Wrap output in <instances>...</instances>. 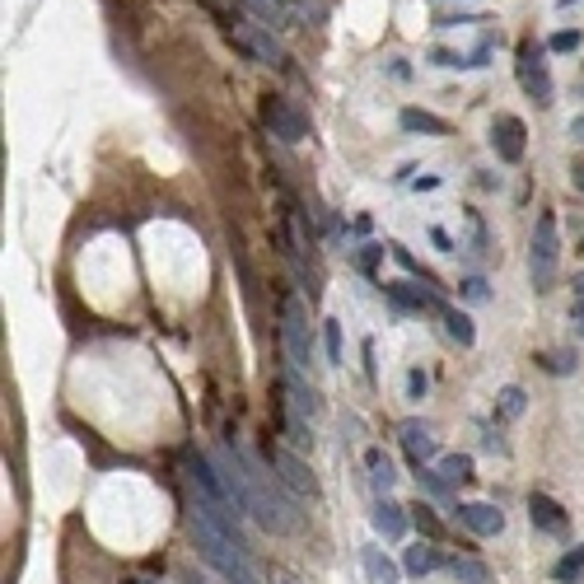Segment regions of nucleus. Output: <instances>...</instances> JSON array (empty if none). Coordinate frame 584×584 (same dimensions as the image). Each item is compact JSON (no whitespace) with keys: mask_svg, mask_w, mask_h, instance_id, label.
Masks as SVG:
<instances>
[{"mask_svg":"<svg viewBox=\"0 0 584 584\" xmlns=\"http://www.w3.org/2000/svg\"><path fill=\"white\" fill-rule=\"evenodd\" d=\"M215 468H220L225 486L234 491L239 510L253 514L267 533L290 538V533H300V528H304V510L295 505V496L281 486V477L262 468V463H257V458L248 454L239 440H229L225 454H215Z\"/></svg>","mask_w":584,"mask_h":584,"instance_id":"nucleus-1","label":"nucleus"},{"mask_svg":"<svg viewBox=\"0 0 584 584\" xmlns=\"http://www.w3.org/2000/svg\"><path fill=\"white\" fill-rule=\"evenodd\" d=\"M187 538H192V552H197L225 584H262V575H257L248 547H243L239 538H229L220 524H211L201 505L187 510Z\"/></svg>","mask_w":584,"mask_h":584,"instance_id":"nucleus-2","label":"nucleus"},{"mask_svg":"<svg viewBox=\"0 0 584 584\" xmlns=\"http://www.w3.org/2000/svg\"><path fill=\"white\" fill-rule=\"evenodd\" d=\"M556 262H561V234H556V215L542 211L538 225H533V239H528V281L538 295H547L556 285Z\"/></svg>","mask_w":584,"mask_h":584,"instance_id":"nucleus-3","label":"nucleus"},{"mask_svg":"<svg viewBox=\"0 0 584 584\" xmlns=\"http://www.w3.org/2000/svg\"><path fill=\"white\" fill-rule=\"evenodd\" d=\"M514 80H519V89H524L528 99L538 103V108H552V71H547V61H542V43H533V38H519V47H514Z\"/></svg>","mask_w":584,"mask_h":584,"instance_id":"nucleus-4","label":"nucleus"},{"mask_svg":"<svg viewBox=\"0 0 584 584\" xmlns=\"http://www.w3.org/2000/svg\"><path fill=\"white\" fill-rule=\"evenodd\" d=\"M281 346H285V365H290V370H309V365H314V332H309V309H304V300H285Z\"/></svg>","mask_w":584,"mask_h":584,"instance_id":"nucleus-5","label":"nucleus"},{"mask_svg":"<svg viewBox=\"0 0 584 584\" xmlns=\"http://www.w3.org/2000/svg\"><path fill=\"white\" fill-rule=\"evenodd\" d=\"M225 38H229L234 52H243V57L257 61V66H285V47L271 38V29L253 24V19H234V24H225Z\"/></svg>","mask_w":584,"mask_h":584,"instance_id":"nucleus-6","label":"nucleus"},{"mask_svg":"<svg viewBox=\"0 0 584 584\" xmlns=\"http://www.w3.org/2000/svg\"><path fill=\"white\" fill-rule=\"evenodd\" d=\"M257 113H262V127H267L276 141H285V145H300L304 136H309V117H304L290 99H281V94H262Z\"/></svg>","mask_w":584,"mask_h":584,"instance_id":"nucleus-7","label":"nucleus"},{"mask_svg":"<svg viewBox=\"0 0 584 584\" xmlns=\"http://www.w3.org/2000/svg\"><path fill=\"white\" fill-rule=\"evenodd\" d=\"M379 290H384V300L393 304L398 314H412V318H421V314H444L440 295H435L430 285H421V281H384Z\"/></svg>","mask_w":584,"mask_h":584,"instance_id":"nucleus-8","label":"nucleus"},{"mask_svg":"<svg viewBox=\"0 0 584 584\" xmlns=\"http://www.w3.org/2000/svg\"><path fill=\"white\" fill-rule=\"evenodd\" d=\"M271 468H276V477H281V486L290 491V496H309L314 500L318 496V477H314V468L304 463L295 449H271Z\"/></svg>","mask_w":584,"mask_h":584,"instance_id":"nucleus-9","label":"nucleus"},{"mask_svg":"<svg viewBox=\"0 0 584 584\" xmlns=\"http://www.w3.org/2000/svg\"><path fill=\"white\" fill-rule=\"evenodd\" d=\"M491 150H496L500 164H524L528 127L514 113H496L491 117Z\"/></svg>","mask_w":584,"mask_h":584,"instance_id":"nucleus-10","label":"nucleus"},{"mask_svg":"<svg viewBox=\"0 0 584 584\" xmlns=\"http://www.w3.org/2000/svg\"><path fill=\"white\" fill-rule=\"evenodd\" d=\"M454 519L468 528L472 538H500V533H505V510L486 505V500H463V505H454Z\"/></svg>","mask_w":584,"mask_h":584,"instance_id":"nucleus-11","label":"nucleus"},{"mask_svg":"<svg viewBox=\"0 0 584 584\" xmlns=\"http://www.w3.org/2000/svg\"><path fill=\"white\" fill-rule=\"evenodd\" d=\"M398 440H402V454H407L412 472L416 468H430V463L440 458V440H435V435H430V426H421V421H402Z\"/></svg>","mask_w":584,"mask_h":584,"instance_id":"nucleus-12","label":"nucleus"},{"mask_svg":"<svg viewBox=\"0 0 584 584\" xmlns=\"http://www.w3.org/2000/svg\"><path fill=\"white\" fill-rule=\"evenodd\" d=\"M528 524L547 533V538H566L570 533V514L556 505L547 491H528Z\"/></svg>","mask_w":584,"mask_h":584,"instance_id":"nucleus-13","label":"nucleus"},{"mask_svg":"<svg viewBox=\"0 0 584 584\" xmlns=\"http://www.w3.org/2000/svg\"><path fill=\"white\" fill-rule=\"evenodd\" d=\"M370 524H374V533H379L384 542H402L407 538V524H412V510H402L393 496H374Z\"/></svg>","mask_w":584,"mask_h":584,"instance_id":"nucleus-14","label":"nucleus"},{"mask_svg":"<svg viewBox=\"0 0 584 584\" xmlns=\"http://www.w3.org/2000/svg\"><path fill=\"white\" fill-rule=\"evenodd\" d=\"M281 388H285V407H295V412H304L309 421H314V416H318V393H314V384H304L300 370H285L281 374Z\"/></svg>","mask_w":584,"mask_h":584,"instance_id":"nucleus-15","label":"nucleus"},{"mask_svg":"<svg viewBox=\"0 0 584 584\" xmlns=\"http://www.w3.org/2000/svg\"><path fill=\"white\" fill-rule=\"evenodd\" d=\"M365 472H370L374 496H388V491L398 486V468H393V458H388L379 444H370V449H365Z\"/></svg>","mask_w":584,"mask_h":584,"instance_id":"nucleus-16","label":"nucleus"},{"mask_svg":"<svg viewBox=\"0 0 584 584\" xmlns=\"http://www.w3.org/2000/svg\"><path fill=\"white\" fill-rule=\"evenodd\" d=\"M444 561H449V556H444L435 542H412V547L402 552V570H407V575H416V580H421V575H430V570H444Z\"/></svg>","mask_w":584,"mask_h":584,"instance_id":"nucleus-17","label":"nucleus"},{"mask_svg":"<svg viewBox=\"0 0 584 584\" xmlns=\"http://www.w3.org/2000/svg\"><path fill=\"white\" fill-rule=\"evenodd\" d=\"M360 566H365V580L370 584H402V570L393 556H384L379 547H360Z\"/></svg>","mask_w":584,"mask_h":584,"instance_id":"nucleus-18","label":"nucleus"},{"mask_svg":"<svg viewBox=\"0 0 584 584\" xmlns=\"http://www.w3.org/2000/svg\"><path fill=\"white\" fill-rule=\"evenodd\" d=\"M398 122H402V131H412V136H449V122L426 113V108H402Z\"/></svg>","mask_w":584,"mask_h":584,"instance_id":"nucleus-19","label":"nucleus"},{"mask_svg":"<svg viewBox=\"0 0 584 584\" xmlns=\"http://www.w3.org/2000/svg\"><path fill=\"white\" fill-rule=\"evenodd\" d=\"M388 253L398 257V267L407 271V276H412V281H421V285H430V290H440V276H435V271L426 267V262H421V257L412 253V248H407V243H388Z\"/></svg>","mask_w":584,"mask_h":584,"instance_id":"nucleus-20","label":"nucleus"},{"mask_svg":"<svg viewBox=\"0 0 584 584\" xmlns=\"http://www.w3.org/2000/svg\"><path fill=\"white\" fill-rule=\"evenodd\" d=\"M444 332H449V342H458L463 351H472L477 346V323H472V314H463V309H444Z\"/></svg>","mask_w":584,"mask_h":584,"instance_id":"nucleus-21","label":"nucleus"},{"mask_svg":"<svg viewBox=\"0 0 584 584\" xmlns=\"http://www.w3.org/2000/svg\"><path fill=\"white\" fill-rule=\"evenodd\" d=\"M407 510H412V524H416V533H421V542H435V547H440V542H444V524H440V514H435V505L416 500V505H407Z\"/></svg>","mask_w":584,"mask_h":584,"instance_id":"nucleus-22","label":"nucleus"},{"mask_svg":"<svg viewBox=\"0 0 584 584\" xmlns=\"http://www.w3.org/2000/svg\"><path fill=\"white\" fill-rule=\"evenodd\" d=\"M444 570H449L458 584H491V570H486L477 556H449Z\"/></svg>","mask_w":584,"mask_h":584,"instance_id":"nucleus-23","label":"nucleus"},{"mask_svg":"<svg viewBox=\"0 0 584 584\" xmlns=\"http://www.w3.org/2000/svg\"><path fill=\"white\" fill-rule=\"evenodd\" d=\"M440 477L449 486H468L477 472H472V454H444L440 458Z\"/></svg>","mask_w":584,"mask_h":584,"instance_id":"nucleus-24","label":"nucleus"},{"mask_svg":"<svg viewBox=\"0 0 584 584\" xmlns=\"http://www.w3.org/2000/svg\"><path fill=\"white\" fill-rule=\"evenodd\" d=\"M580 575H584V547H570L566 556H556V566H552L556 584H575Z\"/></svg>","mask_w":584,"mask_h":584,"instance_id":"nucleus-25","label":"nucleus"},{"mask_svg":"<svg viewBox=\"0 0 584 584\" xmlns=\"http://www.w3.org/2000/svg\"><path fill=\"white\" fill-rule=\"evenodd\" d=\"M538 370H547V374H575V370H580V360H575V351H547V356H538Z\"/></svg>","mask_w":584,"mask_h":584,"instance_id":"nucleus-26","label":"nucleus"},{"mask_svg":"<svg viewBox=\"0 0 584 584\" xmlns=\"http://www.w3.org/2000/svg\"><path fill=\"white\" fill-rule=\"evenodd\" d=\"M323 346H328V365H342L346 351H342V323L337 318H323Z\"/></svg>","mask_w":584,"mask_h":584,"instance_id":"nucleus-27","label":"nucleus"},{"mask_svg":"<svg viewBox=\"0 0 584 584\" xmlns=\"http://www.w3.org/2000/svg\"><path fill=\"white\" fill-rule=\"evenodd\" d=\"M379 262H384V243H365V248L356 253V267L365 271L370 281H379ZM379 285H384V281H379Z\"/></svg>","mask_w":584,"mask_h":584,"instance_id":"nucleus-28","label":"nucleus"},{"mask_svg":"<svg viewBox=\"0 0 584 584\" xmlns=\"http://www.w3.org/2000/svg\"><path fill=\"white\" fill-rule=\"evenodd\" d=\"M430 66H440V71H472V61L463 52H449V47H430Z\"/></svg>","mask_w":584,"mask_h":584,"instance_id":"nucleus-29","label":"nucleus"},{"mask_svg":"<svg viewBox=\"0 0 584 584\" xmlns=\"http://www.w3.org/2000/svg\"><path fill=\"white\" fill-rule=\"evenodd\" d=\"M496 407H500V416H524V407H528V393H524V388H500V402H496Z\"/></svg>","mask_w":584,"mask_h":584,"instance_id":"nucleus-30","label":"nucleus"},{"mask_svg":"<svg viewBox=\"0 0 584 584\" xmlns=\"http://www.w3.org/2000/svg\"><path fill=\"white\" fill-rule=\"evenodd\" d=\"M584 43V33L580 29H561L547 38V52H556V57H566V52H575V47Z\"/></svg>","mask_w":584,"mask_h":584,"instance_id":"nucleus-31","label":"nucleus"},{"mask_svg":"<svg viewBox=\"0 0 584 584\" xmlns=\"http://www.w3.org/2000/svg\"><path fill=\"white\" fill-rule=\"evenodd\" d=\"M416 486H421V491H430V496L449 500V482H444L435 468H416Z\"/></svg>","mask_w":584,"mask_h":584,"instance_id":"nucleus-32","label":"nucleus"},{"mask_svg":"<svg viewBox=\"0 0 584 584\" xmlns=\"http://www.w3.org/2000/svg\"><path fill=\"white\" fill-rule=\"evenodd\" d=\"M458 295H463V300H486L491 290H486L482 276H463V281H458Z\"/></svg>","mask_w":584,"mask_h":584,"instance_id":"nucleus-33","label":"nucleus"},{"mask_svg":"<svg viewBox=\"0 0 584 584\" xmlns=\"http://www.w3.org/2000/svg\"><path fill=\"white\" fill-rule=\"evenodd\" d=\"M426 388H430L426 370H407V402H421L426 398Z\"/></svg>","mask_w":584,"mask_h":584,"instance_id":"nucleus-34","label":"nucleus"},{"mask_svg":"<svg viewBox=\"0 0 584 584\" xmlns=\"http://www.w3.org/2000/svg\"><path fill=\"white\" fill-rule=\"evenodd\" d=\"M468 225H472V248H477V253H491V239H486V225H482V215L472 211V215H468Z\"/></svg>","mask_w":584,"mask_h":584,"instance_id":"nucleus-35","label":"nucleus"},{"mask_svg":"<svg viewBox=\"0 0 584 584\" xmlns=\"http://www.w3.org/2000/svg\"><path fill=\"white\" fill-rule=\"evenodd\" d=\"M430 243H435V248H440V253H458L454 234H449V229H444V225H430Z\"/></svg>","mask_w":584,"mask_h":584,"instance_id":"nucleus-36","label":"nucleus"},{"mask_svg":"<svg viewBox=\"0 0 584 584\" xmlns=\"http://www.w3.org/2000/svg\"><path fill=\"white\" fill-rule=\"evenodd\" d=\"M482 449H491V454H510V444L500 440V435H496L491 426H482Z\"/></svg>","mask_w":584,"mask_h":584,"instance_id":"nucleus-37","label":"nucleus"},{"mask_svg":"<svg viewBox=\"0 0 584 584\" xmlns=\"http://www.w3.org/2000/svg\"><path fill=\"white\" fill-rule=\"evenodd\" d=\"M435 24H440V29H458V24H482V19L477 15H440Z\"/></svg>","mask_w":584,"mask_h":584,"instance_id":"nucleus-38","label":"nucleus"},{"mask_svg":"<svg viewBox=\"0 0 584 584\" xmlns=\"http://www.w3.org/2000/svg\"><path fill=\"white\" fill-rule=\"evenodd\" d=\"M440 183H444V178H416V192H435Z\"/></svg>","mask_w":584,"mask_h":584,"instance_id":"nucleus-39","label":"nucleus"},{"mask_svg":"<svg viewBox=\"0 0 584 584\" xmlns=\"http://www.w3.org/2000/svg\"><path fill=\"white\" fill-rule=\"evenodd\" d=\"M570 136H575V141H584V117H575V122H570Z\"/></svg>","mask_w":584,"mask_h":584,"instance_id":"nucleus-40","label":"nucleus"},{"mask_svg":"<svg viewBox=\"0 0 584 584\" xmlns=\"http://www.w3.org/2000/svg\"><path fill=\"white\" fill-rule=\"evenodd\" d=\"M570 285H575V295H580V300H584V276H575V281H570Z\"/></svg>","mask_w":584,"mask_h":584,"instance_id":"nucleus-41","label":"nucleus"},{"mask_svg":"<svg viewBox=\"0 0 584 584\" xmlns=\"http://www.w3.org/2000/svg\"><path fill=\"white\" fill-rule=\"evenodd\" d=\"M575 187H580V192H584V169H580V173H575Z\"/></svg>","mask_w":584,"mask_h":584,"instance_id":"nucleus-42","label":"nucleus"},{"mask_svg":"<svg viewBox=\"0 0 584 584\" xmlns=\"http://www.w3.org/2000/svg\"><path fill=\"white\" fill-rule=\"evenodd\" d=\"M556 5H561V10H566V5H580V0H556Z\"/></svg>","mask_w":584,"mask_h":584,"instance_id":"nucleus-43","label":"nucleus"},{"mask_svg":"<svg viewBox=\"0 0 584 584\" xmlns=\"http://www.w3.org/2000/svg\"><path fill=\"white\" fill-rule=\"evenodd\" d=\"M136 584H155V580H136Z\"/></svg>","mask_w":584,"mask_h":584,"instance_id":"nucleus-44","label":"nucleus"},{"mask_svg":"<svg viewBox=\"0 0 584 584\" xmlns=\"http://www.w3.org/2000/svg\"><path fill=\"white\" fill-rule=\"evenodd\" d=\"M580 253H584V248H580Z\"/></svg>","mask_w":584,"mask_h":584,"instance_id":"nucleus-45","label":"nucleus"}]
</instances>
